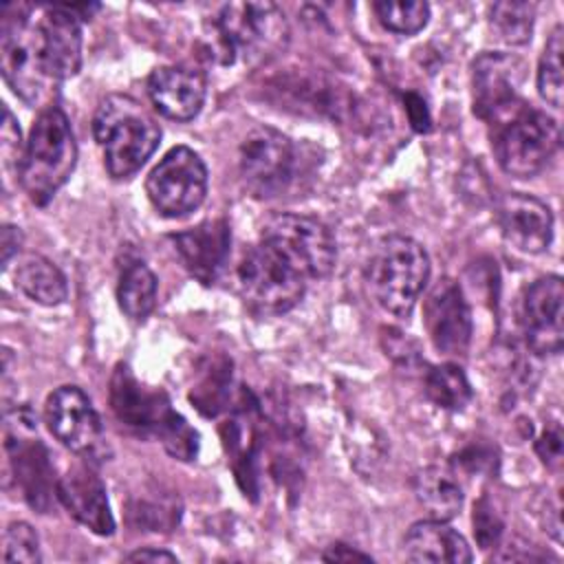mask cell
Listing matches in <instances>:
<instances>
[{"mask_svg":"<svg viewBox=\"0 0 564 564\" xmlns=\"http://www.w3.org/2000/svg\"><path fill=\"white\" fill-rule=\"evenodd\" d=\"M2 128H0V152H2V165H4V172H20V163H22V154H24V148H22V141H20V128L11 115V110L4 106L2 108Z\"/></svg>","mask_w":564,"mask_h":564,"instance_id":"obj_34","label":"cell"},{"mask_svg":"<svg viewBox=\"0 0 564 564\" xmlns=\"http://www.w3.org/2000/svg\"><path fill=\"white\" fill-rule=\"evenodd\" d=\"M562 51H564V35H562V26L557 24L546 40V46L542 51L540 66H538V93L553 108L562 106V90H564Z\"/></svg>","mask_w":564,"mask_h":564,"instance_id":"obj_30","label":"cell"},{"mask_svg":"<svg viewBox=\"0 0 564 564\" xmlns=\"http://www.w3.org/2000/svg\"><path fill=\"white\" fill-rule=\"evenodd\" d=\"M126 562H176V555L163 549H139L126 555Z\"/></svg>","mask_w":564,"mask_h":564,"instance_id":"obj_38","label":"cell"},{"mask_svg":"<svg viewBox=\"0 0 564 564\" xmlns=\"http://www.w3.org/2000/svg\"><path fill=\"white\" fill-rule=\"evenodd\" d=\"M405 557L412 562L467 564L471 551L467 540L443 520H421L405 533Z\"/></svg>","mask_w":564,"mask_h":564,"instance_id":"obj_22","label":"cell"},{"mask_svg":"<svg viewBox=\"0 0 564 564\" xmlns=\"http://www.w3.org/2000/svg\"><path fill=\"white\" fill-rule=\"evenodd\" d=\"M44 421L51 434L70 452L95 460L106 452L101 419L77 386H59L48 394Z\"/></svg>","mask_w":564,"mask_h":564,"instance_id":"obj_12","label":"cell"},{"mask_svg":"<svg viewBox=\"0 0 564 564\" xmlns=\"http://www.w3.org/2000/svg\"><path fill=\"white\" fill-rule=\"evenodd\" d=\"M535 449H538L540 458L546 465H551V467L560 465V458H562V434H560V430L557 427L544 430V434L540 436Z\"/></svg>","mask_w":564,"mask_h":564,"instance_id":"obj_35","label":"cell"},{"mask_svg":"<svg viewBox=\"0 0 564 564\" xmlns=\"http://www.w3.org/2000/svg\"><path fill=\"white\" fill-rule=\"evenodd\" d=\"M322 560L326 562H352V560H359V562H370L372 557L368 553H361L357 549H350L346 544H333L328 546V551L322 555Z\"/></svg>","mask_w":564,"mask_h":564,"instance_id":"obj_36","label":"cell"},{"mask_svg":"<svg viewBox=\"0 0 564 564\" xmlns=\"http://www.w3.org/2000/svg\"><path fill=\"white\" fill-rule=\"evenodd\" d=\"M527 64L509 53H480L471 64L474 112L496 123L511 112L518 101V88L524 79Z\"/></svg>","mask_w":564,"mask_h":564,"instance_id":"obj_14","label":"cell"},{"mask_svg":"<svg viewBox=\"0 0 564 564\" xmlns=\"http://www.w3.org/2000/svg\"><path fill=\"white\" fill-rule=\"evenodd\" d=\"M264 240H271L289 256H293L311 275V280L326 278L337 260V245L330 229L311 216L282 214L271 218L262 231Z\"/></svg>","mask_w":564,"mask_h":564,"instance_id":"obj_13","label":"cell"},{"mask_svg":"<svg viewBox=\"0 0 564 564\" xmlns=\"http://www.w3.org/2000/svg\"><path fill=\"white\" fill-rule=\"evenodd\" d=\"M119 308L130 319H145L156 304V278L143 262H130L123 267L117 284Z\"/></svg>","mask_w":564,"mask_h":564,"instance_id":"obj_26","label":"cell"},{"mask_svg":"<svg viewBox=\"0 0 564 564\" xmlns=\"http://www.w3.org/2000/svg\"><path fill=\"white\" fill-rule=\"evenodd\" d=\"M172 240L185 269L196 280L203 284L216 282L227 264L231 247V231L225 218L205 220L187 231L174 234Z\"/></svg>","mask_w":564,"mask_h":564,"instance_id":"obj_19","label":"cell"},{"mask_svg":"<svg viewBox=\"0 0 564 564\" xmlns=\"http://www.w3.org/2000/svg\"><path fill=\"white\" fill-rule=\"evenodd\" d=\"M4 562H24L35 564L40 562V540L37 533L26 522H11L4 529Z\"/></svg>","mask_w":564,"mask_h":564,"instance_id":"obj_32","label":"cell"},{"mask_svg":"<svg viewBox=\"0 0 564 564\" xmlns=\"http://www.w3.org/2000/svg\"><path fill=\"white\" fill-rule=\"evenodd\" d=\"M223 438L238 485L245 496L256 498L258 494V434L247 412L231 416L223 425Z\"/></svg>","mask_w":564,"mask_h":564,"instance_id":"obj_25","label":"cell"},{"mask_svg":"<svg viewBox=\"0 0 564 564\" xmlns=\"http://www.w3.org/2000/svg\"><path fill=\"white\" fill-rule=\"evenodd\" d=\"M494 154L498 165L518 178L544 170L560 148V126L531 106H516L494 123Z\"/></svg>","mask_w":564,"mask_h":564,"instance_id":"obj_8","label":"cell"},{"mask_svg":"<svg viewBox=\"0 0 564 564\" xmlns=\"http://www.w3.org/2000/svg\"><path fill=\"white\" fill-rule=\"evenodd\" d=\"M57 498L66 511L93 533H115V518L108 505L106 487L88 460L70 467L57 480Z\"/></svg>","mask_w":564,"mask_h":564,"instance_id":"obj_18","label":"cell"},{"mask_svg":"<svg viewBox=\"0 0 564 564\" xmlns=\"http://www.w3.org/2000/svg\"><path fill=\"white\" fill-rule=\"evenodd\" d=\"M564 284L560 275L535 280L520 300V328L527 346L538 355H555L562 348Z\"/></svg>","mask_w":564,"mask_h":564,"instance_id":"obj_15","label":"cell"},{"mask_svg":"<svg viewBox=\"0 0 564 564\" xmlns=\"http://www.w3.org/2000/svg\"><path fill=\"white\" fill-rule=\"evenodd\" d=\"M20 247V231L18 227H11V225H4L2 227V264L9 267L13 253L18 251Z\"/></svg>","mask_w":564,"mask_h":564,"instance_id":"obj_37","label":"cell"},{"mask_svg":"<svg viewBox=\"0 0 564 564\" xmlns=\"http://www.w3.org/2000/svg\"><path fill=\"white\" fill-rule=\"evenodd\" d=\"M93 134L112 178H128L139 172L161 141L159 123L130 95H108L97 106Z\"/></svg>","mask_w":564,"mask_h":564,"instance_id":"obj_3","label":"cell"},{"mask_svg":"<svg viewBox=\"0 0 564 564\" xmlns=\"http://www.w3.org/2000/svg\"><path fill=\"white\" fill-rule=\"evenodd\" d=\"M110 408L121 425L139 436H154L174 458L192 460L196 456V430L172 408L163 390L143 386L126 364L112 372Z\"/></svg>","mask_w":564,"mask_h":564,"instance_id":"obj_1","label":"cell"},{"mask_svg":"<svg viewBox=\"0 0 564 564\" xmlns=\"http://www.w3.org/2000/svg\"><path fill=\"white\" fill-rule=\"evenodd\" d=\"M4 452L13 478L24 500L40 513H46L57 496V482L48 449L37 438L35 416L29 408H15L4 414L2 423Z\"/></svg>","mask_w":564,"mask_h":564,"instance_id":"obj_9","label":"cell"},{"mask_svg":"<svg viewBox=\"0 0 564 564\" xmlns=\"http://www.w3.org/2000/svg\"><path fill=\"white\" fill-rule=\"evenodd\" d=\"M372 9L379 22L399 35L419 33L430 18V4L421 0H379Z\"/></svg>","mask_w":564,"mask_h":564,"instance_id":"obj_29","label":"cell"},{"mask_svg":"<svg viewBox=\"0 0 564 564\" xmlns=\"http://www.w3.org/2000/svg\"><path fill=\"white\" fill-rule=\"evenodd\" d=\"M238 291L245 304L260 315L291 311L306 293L311 275L306 269L271 240L260 238L236 269Z\"/></svg>","mask_w":564,"mask_h":564,"instance_id":"obj_6","label":"cell"},{"mask_svg":"<svg viewBox=\"0 0 564 564\" xmlns=\"http://www.w3.org/2000/svg\"><path fill=\"white\" fill-rule=\"evenodd\" d=\"M414 496L432 520H452L463 509V487L456 474L441 465L423 467L414 476Z\"/></svg>","mask_w":564,"mask_h":564,"instance_id":"obj_23","label":"cell"},{"mask_svg":"<svg viewBox=\"0 0 564 564\" xmlns=\"http://www.w3.org/2000/svg\"><path fill=\"white\" fill-rule=\"evenodd\" d=\"M496 223L502 238L524 253H542L553 238V214L546 203L522 192H509L498 200Z\"/></svg>","mask_w":564,"mask_h":564,"instance_id":"obj_17","label":"cell"},{"mask_svg":"<svg viewBox=\"0 0 564 564\" xmlns=\"http://www.w3.org/2000/svg\"><path fill=\"white\" fill-rule=\"evenodd\" d=\"M229 383H231V364L227 359L212 361L205 370V377L198 381V386L192 390L194 405L205 416H216L229 397Z\"/></svg>","mask_w":564,"mask_h":564,"instance_id":"obj_31","label":"cell"},{"mask_svg":"<svg viewBox=\"0 0 564 564\" xmlns=\"http://www.w3.org/2000/svg\"><path fill=\"white\" fill-rule=\"evenodd\" d=\"M145 192L154 209L167 218H181L200 207L207 194L203 159L187 145L172 148L148 174Z\"/></svg>","mask_w":564,"mask_h":564,"instance_id":"obj_11","label":"cell"},{"mask_svg":"<svg viewBox=\"0 0 564 564\" xmlns=\"http://www.w3.org/2000/svg\"><path fill=\"white\" fill-rule=\"evenodd\" d=\"M240 176L247 192L256 198H278L291 189L300 176L297 145L282 132L260 126L240 143Z\"/></svg>","mask_w":564,"mask_h":564,"instance_id":"obj_10","label":"cell"},{"mask_svg":"<svg viewBox=\"0 0 564 564\" xmlns=\"http://www.w3.org/2000/svg\"><path fill=\"white\" fill-rule=\"evenodd\" d=\"M425 394L434 405L458 412L471 401V386L460 366L438 364L425 372Z\"/></svg>","mask_w":564,"mask_h":564,"instance_id":"obj_27","label":"cell"},{"mask_svg":"<svg viewBox=\"0 0 564 564\" xmlns=\"http://www.w3.org/2000/svg\"><path fill=\"white\" fill-rule=\"evenodd\" d=\"M212 42L218 59L249 64L273 57L289 42L284 11L275 2H229L212 20Z\"/></svg>","mask_w":564,"mask_h":564,"instance_id":"obj_5","label":"cell"},{"mask_svg":"<svg viewBox=\"0 0 564 564\" xmlns=\"http://www.w3.org/2000/svg\"><path fill=\"white\" fill-rule=\"evenodd\" d=\"M0 70L9 88L29 106L48 108L57 79L53 77L37 20H31V7L7 4L0 26Z\"/></svg>","mask_w":564,"mask_h":564,"instance_id":"obj_2","label":"cell"},{"mask_svg":"<svg viewBox=\"0 0 564 564\" xmlns=\"http://www.w3.org/2000/svg\"><path fill=\"white\" fill-rule=\"evenodd\" d=\"M15 286L42 306H57L68 295V284L64 273L40 253H24L15 262L13 271Z\"/></svg>","mask_w":564,"mask_h":564,"instance_id":"obj_24","label":"cell"},{"mask_svg":"<svg viewBox=\"0 0 564 564\" xmlns=\"http://www.w3.org/2000/svg\"><path fill=\"white\" fill-rule=\"evenodd\" d=\"M502 518L496 511V507L489 502L487 496H482L476 505H474V535L480 544V549H491L498 544L500 535H502Z\"/></svg>","mask_w":564,"mask_h":564,"instance_id":"obj_33","label":"cell"},{"mask_svg":"<svg viewBox=\"0 0 564 564\" xmlns=\"http://www.w3.org/2000/svg\"><path fill=\"white\" fill-rule=\"evenodd\" d=\"M535 18L533 2H496L489 7V29L505 44H524L531 40Z\"/></svg>","mask_w":564,"mask_h":564,"instance_id":"obj_28","label":"cell"},{"mask_svg":"<svg viewBox=\"0 0 564 564\" xmlns=\"http://www.w3.org/2000/svg\"><path fill=\"white\" fill-rule=\"evenodd\" d=\"M423 324L434 348L443 355H463L471 341V311L452 278L438 280L425 297Z\"/></svg>","mask_w":564,"mask_h":564,"instance_id":"obj_16","label":"cell"},{"mask_svg":"<svg viewBox=\"0 0 564 564\" xmlns=\"http://www.w3.org/2000/svg\"><path fill=\"white\" fill-rule=\"evenodd\" d=\"M44 55L57 82L73 77L82 66V26L66 4H44L37 18Z\"/></svg>","mask_w":564,"mask_h":564,"instance_id":"obj_21","label":"cell"},{"mask_svg":"<svg viewBox=\"0 0 564 564\" xmlns=\"http://www.w3.org/2000/svg\"><path fill=\"white\" fill-rule=\"evenodd\" d=\"M205 77L189 66H159L148 77V95L154 108L174 121L194 119L205 104Z\"/></svg>","mask_w":564,"mask_h":564,"instance_id":"obj_20","label":"cell"},{"mask_svg":"<svg viewBox=\"0 0 564 564\" xmlns=\"http://www.w3.org/2000/svg\"><path fill=\"white\" fill-rule=\"evenodd\" d=\"M427 280L430 258L421 242L408 236H388L375 245L366 267V282L383 311L410 317Z\"/></svg>","mask_w":564,"mask_h":564,"instance_id":"obj_7","label":"cell"},{"mask_svg":"<svg viewBox=\"0 0 564 564\" xmlns=\"http://www.w3.org/2000/svg\"><path fill=\"white\" fill-rule=\"evenodd\" d=\"M75 163L77 143L70 121L66 112L53 104L33 121L18 172L20 185L31 203L46 205L68 181Z\"/></svg>","mask_w":564,"mask_h":564,"instance_id":"obj_4","label":"cell"}]
</instances>
